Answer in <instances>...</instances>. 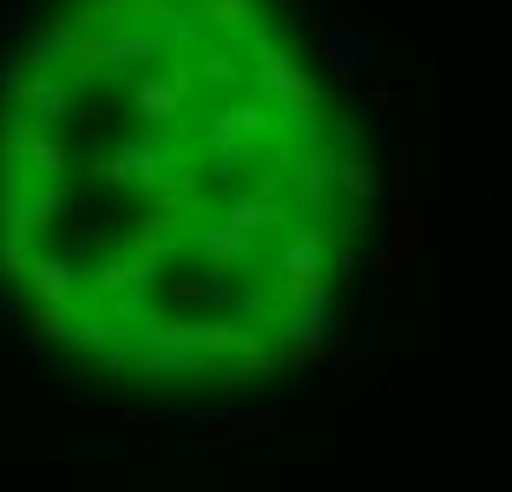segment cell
<instances>
[{
	"mask_svg": "<svg viewBox=\"0 0 512 492\" xmlns=\"http://www.w3.org/2000/svg\"><path fill=\"white\" fill-rule=\"evenodd\" d=\"M335 171H342V184H348L355 197H381V178L368 171V164H335Z\"/></svg>",
	"mask_w": 512,
	"mask_h": 492,
	"instance_id": "cell-1",
	"label": "cell"
}]
</instances>
